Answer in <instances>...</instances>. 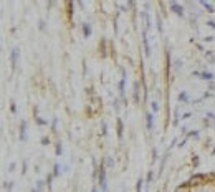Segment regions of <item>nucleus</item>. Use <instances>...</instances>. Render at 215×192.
Here are the masks:
<instances>
[{
    "label": "nucleus",
    "mask_w": 215,
    "mask_h": 192,
    "mask_svg": "<svg viewBox=\"0 0 215 192\" xmlns=\"http://www.w3.org/2000/svg\"><path fill=\"white\" fill-rule=\"evenodd\" d=\"M132 101L134 104L141 103V89H139V81H134V88H132Z\"/></svg>",
    "instance_id": "12"
},
{
    "label": "nucleus",
    "mask_w": 215,
    "mask_h": 192,
    "mask_svg": "<svg viewBox=\"0 0 215 192\" xmlns=\"http://www.w3.org/2000/svg\"><path fill=\"white\" fill-rule=\"evenodd\" d=\"M152 181H154V171H147V177H146V184L147 185H151L152 184Z\"/></svg>",
    "instance_id": "35"
},
{
    "label": "nucleus",
    "mask_w": 215,
    "mask_h": 192,
    "mask_svg": "<svg viewBox=\"0 0 215 192\" xmlns=\"http://www.w3.org/2000/svg\"><path fill=\"white\" fill-rule=\"evenodd\" d=\"M101 136L103 137L108 136V123L104 121V119H101Z\"/></svg>",
    "instance_id": "32"
},
{
    "label": "nucleus",
    "mask_w": 215,
    "mask_h": 192,
    "mask_svg": "<svg viewBox=\"0 0 215 192\" xmlns=\"http://www.w3.org/2000/svg\"><path fill=\"white\" fill-rule=\"evenodd\" d=\"M38 30H40L41 33L46 32V22L43 20V18H40V20H38Z\"/></svg>",
    "instance_id": "37"
},
{
    "label": "nucleus",
    "mask_w": 215,
    "mask_h": 192,
    "mask_svg": "<svg viewBox=\"0 0 215 192\" xmlns=\"http://www.w3.org/2000/svg\"><path fill=\"white\" fill-rule=\"evenodd\" d=\"M27 128H28V123L25 121V119H22V123H20V128H18V139H20L22 142H25V141H27V136H28V133H27Z\"/></svg>",
    "instance_id": "9"
},
{
    "label": "nucleus",
    "mask_w": 215,
    "mask_h": 192,
    "mask_svg": "<svg viewBox=\"0 0 215 192\" xmlns=\"http://www.w3.org/2000/svg\"><path fill=\"white\" fill-rule=\"evenodd\" d=\"M159 109H161L159 101H157V99H152V101H151V111L154 114H157V113H159Z\"/></svg>",
    "instance_id": "28"
},
{
    "label": "nucleus",
    "mask_w": 215,
    "mask_h": 192,
    "mask_svg": "<svg viewBox=\"0 0 215 192\" xmlns=\"http://www.w3.org/2000/svg\"><path fill=\"white\" fill-rule=\"evenodd\" d=\"M99 53H101V56L108 55V51H106V40H104V38H101V41H99Z\"/></svg>",
    "instance_id": "26"
},
{
    "label": "nucleus",
    "mask_w": 215,
    "mask_h": 192,
    "mask_svg": "<svg viewBox=\"0 0 215 192\" xmlns=\"http://www.w3.org/2000/svg\"><path fill=\"white\" fill-rule=\"evenodd\" d=\"M210 154H212V156H215V147H213V149H212V152H210Z\"/></svg>",
    "instance_id": "57"
},
{
    "label": "nucleus",
    "mask_w": 215,
    "mask_h": 192,
    "mask_svg": "<svg viewBox=\"0 0 215 192\" xmlns=\"http://www.w3.org/2000/svg\"><path fill=\"white\" fill-rule=\"evenodd\" d=\"M174 192H192V185H189V182H185V184H179L175 187Z\"/></svg>",
    "instance_id": "17"
},
{
    "label": "nucleus",
    "mask_w": 215,
    "mask_h": 192,
    "mask_svg": "<svg viewBox=\"0 0 215 192\" xmlns=\"http://www.w3.org/2000/svg\"><path fill=\"white\" fill-rule=\"evenodd\" d=\"M121 71V80H119V83H118V89H119V98H121V101H123V104L124 106H127V99H126V70L124 68H121L119 70Z\"/></svg>",
    "instance_id": "2"
},
{
    "label": "nucleus",
    "mask_w": 215,
    "mask_h": 192,
    "mask_svg": "<svg viewBox=\"0 0 215 192\" xmlns=\"http://www.w3.org/2000/svg\"><path fill=\"white\" fill-rule=\"evenodd\" d=\"M81 32H83V38H91L93 35V27H91V23H88V22H84V23H81Z\"/></svg>",
    "instance_id": "11"
},
{
    "label": "nucleus",
    "mask_w": 215,
    "mask_h": 192,
    "mask_svg": "<svg viewBox=\"0 0 215 192\" xmlns=\"http://www.w3.org/2000/svg\"><path fill=\"white\" fill-rule=\"evenodd\" d=\"M144 184H146V181L142 179V177H139V179L136 181V192H142V189H144Z\"/></svg>",
    "instance_id": "29"
},
{
    "label": "nucleus",
    "mask_w": 215,
    "mask_h": 192,
    "mask_svg": "<svg viewBox=\"0 0 215 192\" xmlns=\"http://www.w3.org/2000/svg\"><path fill=\"white\" fill-rule=\"evenodd\" d=\"M104 164H106V167H108V169H113V167H114V159H113L111 156L104 157Z\"/></svg>",
    "instance_id": "33"
},
{
    "label": "nucleus",
    "mask_w": 215,
    "mask_h": 192,
    "mask_svg": "<svg viewBox=\"0 0 215 192\" xmlns=\"http://www.w3.org/2000/svg\"><path fill=\"white\" fill-rule=\"evenodd\" d=\"M146 129L149 133L154 129V113H152V111H147L146 113Z\"/></svg>",
    "instance_id": "13"
},
{
    "label": "nucleus",
    "mask_w": 215,
    "mask_h": 192,
    "mask_svg": "<svg viewBox=\"0 0 215 192\" xmlns=\"http://www.w3.org/2000/svg\"><path fill=\"white\" fill-rule=\"evenodd\" d=\"M184 66V60L182 58H175L174 61H172V68H174L175 71H180Z\"/></svg>",
    "instance_id": "20"
},
{
    "label": "nucleus",
    "mask_w": 215,
    "mask_h": 192,
    "mask_svg": "<svg viewBox=\"0 0 215 192\" xmlns=\"http://www.w3.org/2000/svg\"><path fill=\"white\" fill-rule=\"evenodd\" d=\"M204 41H205V43H212V41H215V35H209V37H205V38H204Z\"/></svg>",
    "instance_id": "46"
},
{
    "label": "nucleus",
    "mask_w": 215,
    "mask_h": 192,
    "mask_svg": "<svg viewBox=\"0 0 215 192\" xmlns=\"http://www.w3.org/2000/svg\"><path fill=\"white\" fill-rule=\"evenodd\" d=\"M15 167H17V164H15V162H12V164L8 166V171H10V172H12V171H15Z\"/></svg>",
    "instance_id": "55"
},
{
    "label": "nucleus",
    "mask_w": 215,
    "mask_h": 192,
    "mask_svg": "<svg viewBox=\"0 0 215 192\" xmlns=\"http://www.w3.org/2000/svg\"><path fill=\"white\" fill-rule=\"evenodd\" d=\"M205 23H207V27H209V28H212V30H215V20H207Z\"/></svg>",
    "instance_id": "50"
},
{
    "label": "nucleus",
    "mask_w": 215,
    "mask_h": 192,
    "mask_svg": "<svg viewBox=\"0 0 215 192\" xmlns=\"http://www.w3.org/2000/svg\"><path fill=\"white\" fill-rule=\"evenodd\" d=\"M204 56H205V60H207L210 65H213V63H215V55L212 53V51H205Z\"/></svg>",
    "instance_id": "30"
},
{
    "label": "nucleus",
    "mask_w": 215,
    "mask_h": 192,
    "mask_svg": "<svg viewBox=\"0 0 215 192\" xmlns=\"http://www.w3.org/2000/svg\"><path fill=\"white\" fill-rule=\"evenodd\" d=\"M187 141H189V137H187V136H184V139L179 142V147H185V144H187Z\"/></svg>",
    "instance_id": "51"
},
{
    "label": "nucleus",
    "mask_w": 215,
    "mask_h": 192,
    "mask_svg": "<svg viewBox=\"0 0 215 192\" xmlns=\"http://www.w3.org/2000/svg\"><path fill=\"white\" fill-rule=\"evenodd\" d=\"M119 99H121V98H114V101H113V108H114V111H116V113H119V109H121Z\"/></svg>",
    "instance_id": "38"
},
{
    "label": "nucleus",
    "mask_w": 215,
    "mask_h": 192,
    "mask_svg": "<svg viewBox=\"0 0 215 192\" xmlns=\"http://www.w3.org/2000/svg\"><path fill=\"white\" fill-rule=\"evenodd\" d=\"M213 2H215V0H213Z\"/></svg>",
    "instance_id": "59"
},
{
    "label": "nucleus",
    "mask_w": 215,
    "mask_h": 192,
    "mask_svg": "<svg viewBox=\"0 0 215 192\" xmlns=\"http://www.w3.org/2000/svg\"><path fill=\"white\" fill-rule=\"evenodd\" d=\"M190 166L194 167V169H197V167L200 166V157L195 154V156H192V161H190Z\"/></svg>",
    "instance_id": "31"
},
{
    "label": "nucleus",
    "mask_w": 215,
    "mask_h": 192,
    "mask_svg": "<svg viewBox=\"0 0 215 192\" xmlns=\"http://www.w3.org/2000/svg\"><path fill=\"white\" fill-rule=\"evenodd\" d=\"M177 101H179V103L189 104V103H192V99H190V96H189L187 91H180V93L177 94Z\"/></svg>",
    "instance_id": "14"
},
{
    "label": "nucleus",
    "mask_w": 215,
    "mask_h": 192,
    "mask_svg": "<svg viewBox=\"0 0 215 192\" xmlns=\"http://www.w3.org/2000/svg\"><path fill=\"white\" fill-rule=\"evenodd\" d=\"M205 116L210 118V119H213V121H215V113H212V111H205Z\"/></svg>",
    "instance_id": "53"
},
{
    "label": "nucleus",
    "mask_w": 215,
    "mask_h": 192,
    "mask_svg": "<svg viewBox=\"0 0 215 192\" xmlns=\"http://www.w3.org/2000/svg\"><path fill=\"white\" fill-rule=\"evenodd\" d=\"M180 114H179V108H175L174 109V116H172V126L174 128H179V124H180Z\"/></svg>",
    "instance_id": "16"
},
{
    "label": "nucleus",
    "mask_w": 215,
    "mask_h": 192,
    "mask_svg": "<svg viewBox=\"0 0 215 192\" xmlns=\"http://www.w3.org/2000/svg\"><path fill=\"white\" fill-rule=\"evenodd\" d=\"M91 192H103V190H101V189H99V187H98V185H94V187H93V189H91Z\"/></svg>",
    "instance_id": "56"
},
{
    "label": "nucleus",
    "mask_w": 215,
    "mask_h": 192,
    "mask_svg": "<svg viewBox=\"0 0 215 192\" xmlns=\"http://www.w3.org/2000/svg\"><path fill=\"white\" fill-rule=\"evenodd\" d=\"M142 46H144L146 58H149V56L152 55V51H151V45H149V38H147V30H146V28L142 30Z\"/></svg>",
    "instance_id": "8"
},
{
    "label": "nucleus",
    "mask_w": 215,
    "mask_h": 192,
    "mask_svg": "<svg viewBox=\"0 0 215 192\" xmlns=\"http://www.w3.org/2000/svg\"><path fill=\"white\" fill-rule=\"evenodd\" d=\"M187 137L197 141V139H200V131H199V129H190V131L187 133Z\"/></svg>",
    "instance_id": "21"
},
{
    "label": "nucleus",
    "mask_w": 215,
    "mask_h": 192,
    "mask_svg": "<svg viewBox=\"0 0 215 192\" xmlns=\"http://www.w3.org/2000/svg\"><path fill=\"white\" fill-rule=\"evenodd\" d=\"M187 133H189V128L185 126V124H182V126H180V136H187Z\"/></svg>",
    "instance_id": "42"
},
{
    "label": "nucleus",
    "mask_w": 215,
    "mask_h": 192,
    "mask_svg": "<svg viewBox=\"0 0 215 192\" xmlns=\"http://www.w3.org/2000/svg\"><path fill=\"white\" fill-rule=\"evenodd\" d=\"M35 124L43 128V126H48V121H46L45 118H41V116H35Z\"/></svg>",
    "instance_id": "25"
},
{
    "label": "nucleus",
    "mask_w": 215,
    "mask_h": 192,
    "mask_svg": "<svg viewBox=\"0 0 215 192\" xmlns=\"http://www.w3.org/2000/svg\"><path fill=\"white\" fill-rule=\"evenodd\" d=\"M116 133H118V141L123 142V139H124V123H123L121 118L116 119Z\"/></svg>",
    "instance_id": "10"
},
{
    "label": "nucleus",
    "mask_w": 215,
    "mask_h": 192,
    "mask_svg": "<svg viewBox=\"0 0 215 192\" xmlns=\"http://www.w3.org/2000/svg\"><path fill=\"white\" fill-rule=\"evenodd\" d=\"M56 129H58V118H53V121H51V133H56Z\"/></svg>",
    "instance_id": "39"
},
{
    "label": "nucleus",
    "mask_w": 215,
    "mask_h": 192,
    "mask_svg": "<svg viewBox=\"0 0 215 192\" xmlns=\"http://www.w3.org/2000/svg\"><path fill=\"white\" fill-rule=\"evenodd\" d=\"M169 156H170V151L167 149V151L164 152V156L161 157V164H159V176H162V172H164V167H166V162H167V159H169Z\"/></svg>",
    "instance_id": "15"
},
{
    "label": "nucleus",
    "mask_w": 215,
    "mask_h": 192,
    "mask_svg": "<svg viewBox=\"0 0 215 192\" xmlns=\"http://www.w3.org/2000/svg\"><path fill=\"white\" fill-rule=\"evenodd\" d=\"M40 142H41V146H48V144L51 142V139H50V136H43L40 139Z\"/></svg>",
    "instance_id": "40"
},
{
    "label": "nucleus",
    "mask_w": 215,
    "mask_h": 192,
    "mask_svg": "<svg viewBox=\"0 0 215 192\" xmlns=\"http://www.w3.org/2000/svg\"><path fill=\"white\" fill-rule=\"evenodd\" d=\"M66 12H68V18L73 20V0H66Z\"/></svg>",
    "instance_id": "22"
},
{
    "label": "nucleus",
    "mask_w": 215,
    "mask_h": 192,
    "mask_svg": "<svg viewBox=\"0 0 215 192\" xmlns=\"http://www.w3.org/2000/svg\"><path fill=\"white\" fill-rule=\"evenodd\" d=\"M46 187V181H41V179H38L37 181V190L38 192H43V189Z\"/></svg>",
    "instance_id": "34"
},
{
    "label": "nucleus",
    "mask_w": 215,
    "mask_h": 192,
    "mask_svg": "<svg viewBox=\"0 0 215 192\" xmlns=\"http://www.w3.org/2000/svg\"><path fill=\"white\" fill-rule=\"evenodd\" d=\"M192 192H215V182L212 179H209L207 182H204V184L192 187Z\"/></svg>",
    "instance_id": "5"
},
{
    "label": "nucleus",
    "mask_w": 215,
    "mask_h": 192,
    "mask_svg": "<svg viewBox=\"0 0 215 192\" xmlns=\"http://www.w3.org/2000/svg\"><path fill=\"white\" fill-rule=\"evenodd\" d=\"M207 88H209V91H215V80L213 81H207Z\"/></svg>",
    "instance_id": "44"
},
{
    "label": "nucleus",
    "mask_w": 215,
    "mask_h": 192,
    "mask_svg": "<svg viewBox=\"0 0 215 192\" xmlns=\"http://www.w3.org/2000/svg\"><path fill=\"white\" fill-rule=\"evenodd\" d=\"M2 187H3V190H7V192H12V189H13V182H12V181H10V182L3 181Z\"/></svg>",
    "instance_id": "36"
},
{
    "label": "nucleus",
    "mask_w": 215,
    "mask_h": 192,
    "mask_svg": "<svg viewBox=\"0 0 215 192\" xmlns=\"http://www.w3.org/2000/svg\"><path fill=\"white\" fill-rule=\"evenodd\" d=\"M164 58H166V68H164V75H166V81L167 83H172L170 78V70H172V60H170V48L166 45L164 48Z\"/></svg>",
    "instance_id": "3"
},
{
    "label": "nucleus",
    "mask_w": 215,
    "mask_h": 192,
    "mask_svg": "<svg viewBox=\"0 0 215 192\" xmlns=\"http://www.w3.org/2000/svg\"><path fill=\"white\" fill-rule=\"evenodd\" d=\"M156 28H157V32H159L161 33V35H162V33H164V25H162V18H161V15H156Z\"/></svg>",
    "instance_id": "24"
},
{
    "label": "nucleus",
    "mask_w": 215,
    "mask_h": 192,
    "mask_svg": "<svg viewBox=\"0 0 215 192\" xmlns=\"http://www.w3.org/2000/svg\"><path fill=\"white\" fill-rule=\"evenodd\" d=\"M18 58H20V48L15 46V48H13V50L10 51V55H8V60H10V68H12V71H15L17 63H18Z\"/></svg>",
    "instance_id": "7"
},
{
    "label": "nucleus",
    "mask_w": 215,
    "mask_h": 192,
    "mask_svg": "<svg viewBox=\"0 0 215 192\" xmlns=\"http://www.w3.org/2000/svg\"><path fill=\"white\" fill-rule=\"evenodd\" d=\"M192 116H194V113H192V111H189V113H184L180 118H182L184 121H185V119H189V118H192Z\"/></svg>",
    "instance_id": "47"
},
{
    "label": "nucleus",
    "mask_w": 215,
    "mask_h": 192,
    "mask_svg": "<svg viewBox=\"0 0 215 192\" xmlns=\"http://www.w3.org/2000/svg\"><path fill=\"white\" fill-rule=\"evenodd\" d=\"M195 45V48H197L199 51H202V53H205V48H204V45H200V43H194Z\"/></svg>",
    "instance_id": "52"
},
{
    "label": "nucleus",
    "mask_w": 215,
    "mask_h": 192,
    "mask_svg": "<svg viewBox=\"0 0 215 192\" xmlns=\"http://www.w3.org/2000/svg\"><path fill=\"white\" fill-rule=\"evenodd\" d=\"M127 5H129L131 10H136V2H134V0H127Z\"/></svg>",
    "instance_id": "49"
},
{
    "label": "nucleus",
    "mask_w": 215,
    "mask_h": 192,
    "mask_svg": "<svg viewBox=\"0 0 215 192\" xmlns=\"http://www.w3.org/2000/svg\"><path fill=\"white\" fill-rule=\"evenodd\" d=\"M202 98H204V99H210V98H215V94L212 93V91H209V89H207V91H204Z\"/></svg>",
    "instance_id": "41"
},
{
    "label": "nucleus",
    "mask_w": 215,
    "mask_h": 192,
    "mask_svg": "<svg viewBox=\"0 0 215 192\" xmlns=\"http://www.w3.org/2000/svg\"><path fill=\"white\" fill-rule=\"evenodd\" d=\"M190 75H192V76H195V78H200V71H197V70H194Z\"/></svg>",
    "instance_id": "54"
},
{
    "label": "nucleus",
    "mask_w": 215,
    "mask_h": 192,
    "mask_svg": "<svg viewBox=\"0 0 215 192\" xmlns=\"http://www.w3.org/2000/svg\"><path fill=\"white\" fill-rule=\"evenodd\" d=\"M27 169H28V161H23L22 162V174H27Z\"/></svg>",
    "instance_id": "45"
},
{
    "label": "nucleus",
    "mask_w": 215,
    "mask_h": 192,
    "mask_svg": "<svg viewBox=\"0 0 215 192\" xmlns=\"http://www.w3.org/2000/svg\"><path fill=\"white\" fill-rule=\"evenodd\" d=\"M10 113H12V114H15V113H17V104H15V101H12V103H10Z\"/></svg>",
    "instance_id": "48"
},
{
    "label": "nucleus",
    "mask_w": 215,
    "mask_h": 192,
    "mask_svg": "<svg viewBox=\"0 0 215 192\" xmlns=\"http://www.w3.org/2000/svg\"><path fill=\"white\" fill-rule=\"evenodd\" d=\"M61 171H63V169H61L60 162H55V164H53V171H51V172H53V176H55V179H56V177H60Z\"/></svg>",
    "instance_id": "27"
},
{
    "label": "nucleus",
    "mask_w": 215,
    "mask_h": 192,
    "mask_svg": "<svg viewBox=\"0 0 215 192\" xmlns=\"http://www.w3.org/2000/svg\"><path fill=\"white\" fill-rule=\"evenodd\" d=\"M197 2H199L200 5L204 7V10H207L209 13H215V8H213L212 5H210V3L207 2V0H197Z\"/></svg>",
    "instance_id": "19"
},
{
    "label": "nucleus",
    "mask_w": 215,
    "mask_h": 192,
    "mask_svg": "<svg viewBox=\"0 0 215 192\" xmlns=\"http://www.w3.org/2000/svg\"><path fill=\"white\" fill-rule=\"evenodd\" d=\"M61 154H63V144H61V141H56L55 142V156L60 157Z\"/></svg>",
    "instance_id": "23"
},
{
    "label": "nucleus",
    "mask_w": 215,
    "mask_h": 192,
    "mask_svg": "<svg viewBox=\"0 0 215 192\" xmlns=\"http://www.w3.org/2000/svg\"><path fill=\"white\" fill-rule=\"evenodd\" d=\"M200 78L202 80H205V81H213L215 80V75L212 73V71H200Z\"/></svg>",
    "instance_id": "18"
},
{
    "label": "nucleus",
    "mask_w": 215,
    "mask_h": 192,
    "mask_svg": "<svg viewBox=\"0 0 215 192\" xmlns=\"http://www.w3.org/2000/svg\"><path fill=\"white\" fill-rule=\"evenodd\" d=\"M209 179H210V176H205V174H192L187 182H189V185L195 187V185H200V184H204V182H207Z\"/></svg>",
    "instance_id": "6"
},
{
    "label": "nucleus",
    "mask_w": 215,
    "mask_h": 192,
    "mask_svg": "<svg viewBox=\"0 0 215 192\" xmlns=\"http://www.w3.org/2000/svg\"><path fill=\"white\" fill-rule=\"evenodd\" d=\"M157 159H159V154H157V149L154 147V149H152V164H154Z\"/></svg>",
    "instance_id": "43"
},
{
    "label": "nucleus",
    "mask_w": 215,
    "mask_h": 192,
    "mask_svg": "<svg viewBox=\"0 0 215 192\" xmlns=\"http://www.w3.org/2000/svg\"><path fill=\"white\" fill-rule=\"evenodd\" d=\"M169 10L172 13H175L179 18H185V8L180 5L179 2H175V0H170L169 2Z\"/></svg>",
    "instance_id": "4"
},
{
    "label": "nucleus",
    "mask_w": 215,
    "mask_h": 192,
    "mask_svg": "<svg viewBox=\"0 0 215 192\" xmlns=\"http://www.w3.org/2000/svg\"><path fill=\"white\" fill-rule=\"evenodd\" d=\"M98 187L103 192H108V167L104 164V159H101L98 166Z\"/></svg>",
    "instance_id": "1"
},
{
    "label": "nucleus",
    "mask_w": 215,
    "mask_h": 192,
    "mask_svg": "<svg viewBox=\"0 0 215 192\" xmlns=\"http://www.w3.org/2000/svg\"><path fill=\"white\" fill-rule=\"evenodd\" d=\"M30 192H38V190H37V187H35V189H32Z\"/></svg>",
    "instance_id": "58"
}]
</instances>
